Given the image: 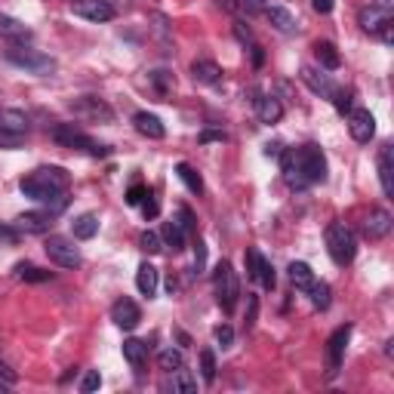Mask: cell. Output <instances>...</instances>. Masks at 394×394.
Masks as SVG:
<instances>
[{
    "mask_svg": "<svg viewBox=\"0 0 394 394\" xmlns=\"http://www.w3.org/2000/svg\"><path fill=\"white\" fill-rule=\"evenodd\" d=\"M243 259H247V275L252 280H259L265 289H275V268H271V262L262 256L256 247H250L247 252H243Z\"/></svg>",
    "mask_w": 394,
    "mask_h": 394,
    "instance_id": "obj_11",
    "label": "cell"
},
{
    "mask_svg": "<svg viewBox=\"0 0 394 394\" xmlns=\"http://www.w3.org/2000/svg\"><path fill=\"white\" fill-rule=\"evenodd\" d=\"M71 13L87 18V22H111V18H115V6H111L108 0H78V4L71 6Z\"/></svg>",
    "mask_w": 394,
    "mask_h": 394,
    "instance_id": "obj_12",
    "label": "cell"
},
{
    "mask_svg": "<svg viewBox=\"0 0 394 394\" xmlns=\"http://www.w3.org/2000/svg\"><path fill=\"white\" fill-rule=\"evenodd\" d=\"M391 22V6H379V4H370L367 9H361V28L370 34H376L382 25Z\"/></svg>",
    "mask_w": 394,
    "mask_h": 394,
    "instance_id": "obj_19",
    "label": "cell"
},
{
    "mask_svg": "<svg viewBox=\"0 0 394 394\" xmlns=\"http://www.w3.org/2000/svg\"><path fill=\"white\" fill-rule=\"evenodd\" d=\"M13 225H16L18 231H25V234H46V231H50V225H53V213H50V210L22 213Z\"/></svg>",
    "mask_w": 394,
    "mask_h": 394,
    "instance_id": "obj_15",
    "label": "cell"
},
{
    "mask_svg": "<svg viewBox=\"0 0 394 394\" xmlns=\"http://www.w3.org/2000/svg\"><path fill=\"white\" fill-rule=\"evenodd\" d=\"M151 83L157 87V92H161V96H166V92H170V87H173V74L154 71V74H151Z\"/></svg>",
    "mask_w": 394,
    "mask_h": 394,
    "instance_id": "obj_41",
    "label": "cell"
},
{
    "mask_svg": "<svg viewBox=\"0 0 394 394\" xmlns=\"http://www.w3.org/2000/svg\"><path fill=\"white\" fill-rule=\"evenodd\" d=\"M133 127H136L145 139H164V136H166L164 120L157 117V115H151V111H136V115H133Z\"/></svg>",
    "mask_w": 394,
    "mask_h": 394,
    "instance_id": "obj_17",
    "label": "cell"
},
{
    "mask_svg": "<svg viewBox=\"0 0 394 394\" xmlns=\"http://www.w3.org/2000/svg\"><path fill=\"white\" fill-rule=\"evenodd\" d=\"M213 284H215V299H219L222 312H234L238 296H240V280H238V275H234L231 262H219Z\"/></svg>",
    "mask_w": 394,
    "mask_h": 394,
    "instance_id": "obj_5",
    "label": "cell"
},
{
    "mask_svg": "<svg viewBox=\"0 0 394 394\" xmlns=\"http://www.w3.org/2000/svg\"><path fill=\"white\" fill-rule=\"evenodd\" d=\"M201 142H225V133H219V129H203Z\"/></svg>",
    "mask_w": 394,
    "mask_h": 394,
    "instance_id": "obj_50",
    "label": "cell"
},
{
    "mask_svg": "<svg viewBox=\"0 0 394 394\" xmlns=\"http://www.w3.org/2000/svg\"><path fill=\"white\" fill-rule=\"evenodd\" d=\"M348 339H351V324L333 330V336L326 339V373H330V376L339 373L342 358H345V348H348Z\"/></svg>",
    "mask_w": 394,
    "mask_h": 394,
    "instance_id": "obj_8",
    "label": "cell"
},
{
    "mask_svg": "<svg viewBox=\"0 0 394 394\" xmlns=\"http://www.w3.org/2000/svg\"><path fill=\"white\" fill-rule=\"evenodd\" d=\"M71 231H74V238H78V240L96 238V234H99V215H96V213H83V215H78V219L71 222Z\"/></svg>",
    "mask_w": 394,
    "mask_h": 394,
    "instance_id": "obj_23",
    "label": "cell"
},
{
    "mask_svg": "<svg viewBox=\"0 0 394 394\" xmlns=\"http://www.w3.org/2000/svg\"><path fill=\"white\" fill-rule=\"evenodd\" d=\"M256 308H259L256 296H250V312H247V324H252V321H256Z\"/></svg>",
    "mask_w": 394,
    "mask_h": 394,
    "instance_id": "obj_53",
    "label": "cell"
},
{
    "mask_svg": "<svg viewBox=\"0 0 394 394\" xmlns=\"http://www.w3.org/2000/svg\"><path fill=\"white\" fill-rule=\"evenodd\" d=\"M0 129H13V133H28V117L16 108H0Z\"/></svg>",
    "mask_w": 394,
    "mask_h": 394,
    "instance_id": "obj_29",
    "label": "cell"
},
{
    "mask_svg": "<svg viewBox=\"0 0 394 394\" xmlns=\"http://www.w3.org/2000/svg\"><path fill=\"white\" fill-rule=\"evenodd\" d=\"M201 376H203L206 385H213V382H215V354L210 348L201 351Z\"/></svg>",
    "mask_w": 394,
    "mask_h": 394,
    "instance_id": "obj_36",
    "label": "cell"
},
{
    "mask_svg": "<svg viewBox=\"0 0 394 394\" xmlns=\"http://www.w3.org/2000/svg\"><path fill=\"white\" fill-rule=\"evenodd\" d=\"M176 222H179V228H182L185 234L194 231V213L188 210V206H179V210H176Z\"/></svg>",
    "mask_w": 394,
    "mask_h": 394,
    "instance_id": "obj_40",
    "label": "cell"
},
{
    "mask_svg": "<svg viewBox=\"0 0 394 394\" xmlns=\"http://www.w3.org/2000/svg\"><path fill=\"white\" fill-rule=\"evenodd\" d=\"M308 293H312V305L314 308H321V312H326V308H330V302H333V293H330V284H324V280H321V284H317V280H314V284L312 287H308Z\"/></svg>",
    "mask_w": 394,
    "mask_h": 394,
    "instance_id": "obj_34",
    "label": "cell"
},
{
    "mask_svg": "<svg viewBox=\"0 0 394 394\" xmlns=\"http://www.w3.org/2000/svg\"><path fill=\"white\" fill-rule=\"evenodd\" d=\"M0 379L9 382V385H16L18 373H16V370H9V363H6V361H0Z\"/></svg>",
    "mask_w": 394,
    "mask_h": 394,
    "instance_id": "obj_48",
    "label": "cell"
},
{
    "mask_svg": "<svg viewBox=\"0 0 394 394\" xmlns=\"http://www.w3.org/2000/svg\"><path fill=\"white\" fill-rule=\"evenodd\" d=\"M348 133L354 142L367 145L370 139L376 136V117H373L367 108H351L348 111Z\"/></svg>",
    "mask_w": 394,
    "mask_h": 394,
    "instance_id": "obj_10",
    "label": "cell"
},
{
    "mask_svg": "<svg viewBox=\"0 0 394 394\" xmlns=\"http://www.w3.org/2000/svg\"><path fill=\"white\" fill-rule=\"evenodd\" d=\"M314 55H317V62H321L326 71H336L342 65V55H339V50H336L330 41H317L314 43Z\"/></svg>",
    "mask_w": 394,
    "mask_h": 394,
    "instance_id": "obj_27",
    "label": "cell"
},
{
    "mask_svg": "<svg viewBox=\"0 0 394 394\" xmlns=\"http://www.w3.org/2000/svg\"><path fill=\"white\" fill-rule=\"evenodd\" d=\"M71 111L83 120H96V124H111L115 120V111H111L105 102L96 99V96H83V99H74L71 102Z\"/></svg>",
    "mask_w": 394,
    "mask_h": 394,
    "instance_id": "obj_9",
    "label": "cell"
},
{
    "mask_svg": "<svg viewBox=\"0 0 394 394\" xmlns=\"http://www.w3.org/2000/svg\"><path fill=\"white\" fill-rule=\"evenodd\" d=\"M157 367H161L164 373L179 370V367H185V354H182L179 348H166V351L157 354Z\"/></svg>",
    "mask_w": 394,
    "mask_h": 394,
    "instance_id": "obj_32",
    "label": "cell"
},
{
    "mask_svg": "<svg viewBox=\"0 0 394 394\" xmlns=\"http://www.w3.org/2000/svg\"><path fill=\"white\" fill-rule=\"evenodd\" d=\"M215 342L222 345V348H228V345L234 342V330L228 324H222V326H215Z\"/></svg>",
    "mask_w": 394,
    "mask_h": 394,
    "instance_id": "obj_43",
    "label": "cell"
},
{
    "mask_svg": "<svg viewBox=\"0 0 394 394\" xmlns=\"http://www.w3.org/2000/svg\"><path fill=\"white\" fill-rule=\"evenodd\" d=\"M287 275H289V284H293L296 289H308L314 284V271L308 262H293V265L287 268Z\"/></svg>",
    "mask_w": 394,
    "mask_h": 394,
    "instance_id": "obj_28",
    "label": "cell"
},
{
    "mask_svg": "<svg viewBox=\"0 0 394 394\" xmlns=\"http://www.w3.org/2000/svg\"><path fill=\"white\" fill-rule=\"evenodd\" d=\"M191 78L197 83H206V87H215V83L222 80V68L215 62H210V59H201V62L191 65Z\"/></svg>",
    "mask_w": 394,
    "mask_h": 394,
    "instance_id": "obj_21",
    "label": "cell"
},
{
    "mask_svg": "<svg viewBox=\"0 0 394 394\" xmlns=\"http://www.w3.org/2000/svg\"><path fill=\"white\" fill-rule=\"evenodd\" d=\"M6 388H9V382H4V379H0V394H6Z\"/></svg>",
    "mask_w": 394,
    "mask_h": 394,
    "instance_id": "obj_55",
    "label": "cell"
},
{
    "mask_svg": "<svg viewBox=\"0 0 394 394\" xmlns=\"http://www.w3.org/2000/svg\"><path fill=\"white\" fill-rule=\"evenodd\" d=\"M265 154H268V157H280V154H284V151H280V142L265 145Z\"/></svg>",
    "mask_w": 394,
    "mask_h": 394,
    "instance_id": "obj_54",
    "label": "cell"
},
{
    "mask_svg": "<svg viewBox=\"0 0 394 394\" xmlns=\"http://www.w3.org/2000/svg\"><path fill=\"white\" fill-rule=\"evenodd\" d=\"M326 252H330V259L342 268L354 262V256H358V238H354V231L348 225L333 222L330 228H326Z\"/></svg>",
    "mask_w": 394,
    "mask_h": 394,
    "instance_id": "obj_3",
    "label": "cell"
},
{
    "mask_svg": "<svg viewBox=\"0 0 394 394\" xmlns=\"http://www.w3.org/2000/svg\"><path fill=\"white\" fill-rule=\"evenodd\" d=\"M379 182L385 197H394V145H385L379 151Z\"/></svg>",
    "mask_w": 394,
    "mask_h": 394,
    "instance_id": "obj_20",
    "label": "cell"
},
{
    "mask_svg": "<svg viewBox=\"0 0 394 394\" xmlns=\"http://www.w3.org/2000/svg\"><path fill=\"white\" fill-rule=\"evenodd\" d=\"M139 206H142L145 219H154V215H157V213H161V206H157V201H154V194H151V191H148V197H145V201H142V203H139Z\"/></svg>",
    "mask_w": 394,
    "mask_h": 394,
    "instance_id": "obj_46",
    "label": "cell"
},
{
    "mask_svg": "<svg viewBox=\"0 0 394 394\" xmlns=\"http://www.w3.org/2000/svg\"><path fill=\"white\" fill-rule=\"evenodd\" d=\"M139 247H142L148 256H157V252L164 250V240H161V234H157V231H145L142 238H139Z\"/></svg>",
    "mask_w": 394,
    "mask_h": 394,
    "instance_id": "obj_37",
    "label": "cell"
},
{
    "mask_svg": "<svg viewBox=\"0 0 394 394\" xmlns=\"http://www.w3.org/2000/svg\"><path fill=\"white\" fill-rule=\"evenodd\" d=\"M265 16H268V22L277 28V31H284V34H293L296 31V18H293V13L289 9H284V6H265Z\"/></svg>",
    "mask_w": 394,
    "mask_h": 394,
    "instance_id": "obj_25",
    "label": "cell"
},
{
    "mask_svg": "<svg viewBox=\"0 0 394 394\" xmlns=\"http://www.w3.org/2000/svg\"><path fill=\"white\" fill-rule=\"evenodd\" d=\"M256 115L262 124H277V120L284 117V105H280V99H275V96H262L256 102Z\"/></svg>",
    "mask_w": 394,
    "mask_h": 394,
    "instance_id": "obj_22",
    "label": "cell"
},
{
    "mask_svg": "<svg viewBox=\"0 0 394 394\" xmlns=\"http://www.w3.org/2000/svg\"><path fill=\"white\" fill-rule=\"evenodd\" d=\"M18 234H22V231H18L16 225L0 222V240H4V243H18Z\"/></svg>",
    "mask_w": 394,
    "mask_h": 394,
    "instance_id": "obj_45",
    "label": "cell"
},
{
    "mask_svg": "<svg viewBox=\"0 0 394 394\" xmlns=\"http://www.w3.org/2000/svg\"><path fill=\"white\" fill-rule=\"evenodd\" d=\"M391 228H394V219H391L388 210H370V215L363 219V234H367L370 240L388 238Z\"/></svg>",
    "mask_w": 394,
    "mask_h": 394,
    "instance_id": "obj_14",
    "label": "cell"
},
{
    "mask_svg": "<svg viewBox=\"0 0 394 394\" xmlns=\"http://www.w3.org/2000/svg\"><path fill=\"white\" fill-rule=\"evenodd\" d=\"M50 136H53L59 145L74 148V151H87V154H92V157H105V154H108V145H102V142H96V139H90L87 133H83V129H78L74 124H55V127L50 129Z\"/></svg>",
    "mask_w": 394,
    "mask_h": 394,
    "instance_id": "obj_4",
    "label": "cell"
},
{
    "mask_svg": "<svg viewBox=\"0 0 394 394\" xmlns=\"http://www.w3.org/2000/svg\"><path fill=\"white\" fill-rule=\"evenodd\" d=\"M176 176H179V179L185 182V188H188L191 194H201V191H203V179H201V173H197L191 164L182 161L179 166H176Z\"/></svg>",
    "mask_w": 394,
    "mask_h": 394,
    "instance_id": "obj_31",
    "label": "cell"
},
{
    "mask_svg": "<svg viewBox=\"0 0 394 394\" xmlns=\"http://www.w3.org/2000/svg\"><path fill=\"white\" fill-rule=\"evenodd\" d=\"M0 34L9 37V41H31V28L13 16H4V13H0Z\"/></svg>",
    "mask_w": 394,
    "mask_h": 394,
    "instance_id": "obj_24",
    "label": "cell"
},
{
    "mask_svg": "<svg viewBox=\"0 0 394 394\" xmlns=\"http://www.w3.org/2000/svg\"><path fill=\"white\" fill-rule=\"evenodd\" d=\"M68 185H71L68 170H62V166H41V170H34L31 176H25V179L18 182V188H22L25 197H31V201L46 203L59 191H68Z\"/></svg>",
    "mask_w": 394,
    "mask_h": 394,
    "instance_id": "obj_2",
    "label": "cell"
},
{
    "mask_svg": "<svg viewBox=\"0 0 394 394\" xmlns=\"http://www.w3.org/2000/svg\"><path fill=\"white\" fill-rule=\"evenodd\" d=\"M206 265V247H203V240H197V256H194V268L197 271H203Z\"/></svg>",
    "mask_w": 394,
    "mask_h": 394,
    "instance_id": "obj_49",
    "label": "cell"
},
{
    "mask_svg": "<svg viewBox=\"0 0 394 394\" xmlns=\"http://www.w3.org/2000/svg\"><path fill=\"white\" fill-rule=\"evenodd\" d=\"M173 391H182V394H194L197 391V379L191 376L185 367L173 370Z\"/></svg>",
    "mask_w": 394,
    "mask_h": 394,
    "instance_id": "obj_35",
    "label": "cell"
},
{
    "mask_svg": "<svg viewBox=\"0 0 394 394\" xmlns=\"http://www.w3.org/2000/svg\"><path fill=\"white\" fill-rule=\"evenodd\" d=\"M333 105L339 115H348L351 111V90H336L333 92Z\"/></svg>",
    "mask_w": 394,
    "mask_h": 394,
    "instance_id": "obj_39",
    "label": "cell"
},
{
    "mask_svg": "<svg viewBox=\"0 0 394 394\" xmlns=\"http://www.w3.org/2000/svg\"><path fill=\"white\" fill-rule=\"evenodd\" d=\"M22 142H25V133L0 129V148H4V151H16V148H22Z\"/></svg>",
    "mask_w": 394,
    "mask_h": 394,
    "instance_id": "obj_38",
    "label": "cell"
},
{
    "mask_svg": "<svg viewBox=\"0 0 394 394\" xmlns=\"http://www.w3.org/2000/svg\"><path fill=\"white\" fill-rule=\"evenodd\" d=\"M161 240H164V247H170L173 252H182L185 250V231L179 228V222H166L164 225V231H161Z\"/></svg>",
    "mask_w": 394,
    "mask_h": 394,
    "instance_id": "obj_30",
    "label": "cell"
},
{
    "mask_svg": "<svg viewBox=\"0 0 394 394\" xmlns=\"http://www.w3.org/2000/svg\"><path fill=\"white\" fill-rule=\"evenodd\" d=\"M124 358L129 361V367H133V370H142L145 361H148V342H142V339H127L124 342Z\"/></svg>",
    "mask_w": 394,
    "mask_h": 394,
    "instance_id": "obj_26",
    "label": "cell"
},
{
    "mask_svg": "<svg viewBox=\"0 0 394 394\" xmlns=\"http://www.w3.org/2000/svg\"><path fill=\"white\" fill-rule=\"evenodd\" d=\"M145 197H148V188H145V185H133V188L127 191V203H129V206H139V203L145 201Z\"/></svg>",
    "mask_w": 394,
    "mask_h": 394,
    "instance_id": "obj_44",
    "label": "cell"
},
{
    "mask_svg": "<svg viewBox=\"0 0 394 394\" xmlns=\"http://www.w3.org/2000/svg\"><path fill=\"white\" fill-rule=\"evenodd\" d=\"M111 321H115V326H120V330H136L139 321H142V312H139V305L133 299L124 296L111 305Z\"/></svg>",
    "mask_w": 394,
    "mask_h": 394,
    "instance_id": "obj_13",
    "label": "cell"
},
{
    "mask_svg": "<svg viewBox=\"0 0 394 394\" xmlns=\"http://www.w3.org/2000/svg\"><path fill=\"white\" fill-rule=\"evenodd\" d=\"M16 275L28 280V284H43V280H50L53 277V271H43V268H37V265H28V262H22V265H16Z\"/></svg>",
    "mask_w": 394,
    "mask_h": 394,
    "instance_id": "obj_33",
    "label": "cell"
},
{
    "mask_svg": "<svg viewBox=\"0 0 394 394\" xmlns=\"http://www.w3.org/2000/svg\"><path fill=\"white\" fill-rule=\"evenodd\" d=\"M240 9H247V13H259V9L268 6V0H238Z\"/></svg>",
    "mask_w": 394,
    "mask_h": 394,
    "instance_id": "obj_47",
    "label": "cell"
},
{
    "mask_svg": "<svg viewBox=\"0 0 394 394\" xmlns=\"http://www.w3.org/2000/svg\"><path fill=\"white\" fill-rule=\"evenodd\" d=\"M6 62H13L16 68H25L31 74H53L55 71V59L37 53V50H25V46H9L6 50Z\"/></svg>",
    "mask_w": 394,
    "mask_h": 394,
    "instance_id": "obj_6",
    "label": "cell"
},
{
    "mask_svg": "<svg viewBox=\"0 0 394 394\" xmlns=\"http://www.w3.org/2000/svg\"><path fill=\"white\" fill-rule=\"evenodd\" d=\"M284 179L289 188H308V185L326 182V157L317 145H302L296 151L280 154Z\"/></svg>",
    "mask_w": 394,
    "mask_h": 394,
    "instance_id": "obj_1",
    "label": "cell"
},
{
    "mask_svg": "<svg viewBox=\"0 0 394 394\" xmlns=\"http://www.w3.org/2000/svg\"><path fill=\"white\" fill-rule=\"evenodd\" d=\"M312 6H314V13H321V16L333 13V0H312Z\"/></svg>",
    "mask_w": 394,
    "mask_h": 394,
    "instance_id": "obj_51",
    "label": "cell"
},
{
    "mask_svg": "<svg viewBox=\"0 0 394 394\" xmlns=\"http://www.w3.org/2000/svg\"><path fill=\"white\" fill-rule=\"evenodd\" d=\"M102 385V376H99V370H90L87 376H83V382H80V391L83 394H90V391H96Z\"/></svg>",
    "mask_w": 394,
    "mask_h": 394,
    "instance_id": "obj_42",
    "label": "cell"
},
{
    "mask_svg": "<svg viewBox=\"0 0 394 394\" xmlns=\"http://www.w3.org/2000/svg\"><path fill=\"white\" fill-rule=\"evenodd\" d=\"M379 31H382V41H385V43H391V41H394V18H391V22H385V25H382Z\"/></svg>",
    "mask_w": 394,
    "mask_h": 394,
    "instance_id": "obj_52",
    "label": "cell"
},
{
    "mask_svg": "<svg viewBox=\"0 0 394 394\" xmlns=\"http://www.w3.org/2000/svg\"><path fill=\"white\" fill-rule=\"evenodd\" d=\"M46 256H50V262H55L59 268H78L80 265V250L74 247L71 238H62V234H50L43 243Z\"/></svg>",
    "mask_w": 394,
    "mask_h": 394,
    "instance_id": "obj_7",
    "label": "cell"
},
{
    "mask_svg": "<svg viewBox=\"0 0 394 394\" xmlns=\"http://www.w3.org/2000/svg\"><path fill=\"white\" fill-rule=\"evenodd\" d=\"M299 78H302V83L308 90L314 92V96H321V99H333V92H336V87H333V80L326 78V74H321V71H314L312 65H305L302 71H299Z\"/></svg>",
    "mask_w": 394,
    "mask_h": 394,
    "instance_id": "obj_16",
    "label": "cell"
},
{
    "mask_svg": "<svg viewBox=\"0 0 394 394\" xmlns=\"http://www.w3.org/2000/svg\"><path fill=\"white\" fill-rule=\"evenodd\" d=\"M136 287H139V293L148 296V299H154L157 296V287H161V271H157L151 262H142L136 271Z\"/></svg>",
    "mask_w": 394,
    "mask_h": 394,
    "instance_id": "obj_18",
    "label": "cell"
}]
</instances>
